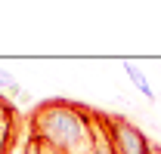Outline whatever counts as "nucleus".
Listing matches in <instances>:
<instances>
[{
  "instance_id": "nucleus-4",
  "label": "nucleus",
  "mask_w": 161,
  "mask_h": 154,
  "mask_svg": "<svg viewBox=\"0 0 161 154\" xmlns=\"http://www.w3.org/2000/svg\"><path fill=\"white\" fill-rule=\"evenodd\" d=\"M90 123H93V136H96V154H118L112 130H108V114L90 108Z\"/></svg>"
},
{
  "instance_id": "nucleus-7",
  "label": "nucleus",
  "mask_w": 161,
  "mask_h": 154,
  "mask_svg": "<svg viewBox=\"0 0 161 154\" xmlns=\"http://www.w3.org/2000/svg\"><path fill=\"white\" fill-rule=\"evenodd\" d=\"M0 93H13V96H28V93H25V90L19 86V80L9 74V71H3V68H0Z\"/></svg>"
},
{
  "instance_id": "nucleus-6",
  "label": "nucleus",
  "mask_w": 161,
  "mask_h": 154,
  "mask_svg": "<svg viewBox=\"0 0 161 154\" xmlns=\"http://www.w3.org/2000/svg\"><path fill=\"white\" fill-rule=\"evenodd\" d=\"M22 154H56L40 136H34L31 130H28V139H25V145H22Z\"/></svg>"
},
{
  "instance_id": "nucleus-5",
  "label": "nucleus",
  "mask_w": 161,
  "mask_h": 154,
  "mask_svg": "<svg viewBox=\"0 0 161 154\" xmlns=\"http://www.w3.org/2000/svg\"><path fill=\"white\" fill-rule=\"evenodd\" d=\"M124 71H127V77H130V83L140 90L146 99H155V93H152V86H149V80H146V74H142L140 68L133 65V62H124Z\"/></svg>"
},
{
  "instance_id": "nucleus-1",
  "label": "nucleus",
  "mask_w": 161,
  "mask_h": 154,
  "mask_svg": "<svg viewBox=\"0 0 161 154\" xmlns=\"http://www.w3.org/2000/svg\"><path fill=\"white\" fill-rule=\"evenodd\" d=\"M28 130L40 136L56 154H96L90 108L71 99H43L34 105Z\"/></svg>"
},
{
  "instance_id": "nucleus-2",
  "label": "nucleus",
  "mask_w": 161,
  "mask_h": 154,
  "mask_svg": "<svg viewBox=\"0 0 161 154\" xmlns=\"http://www.w3.org/2000/svg\"><path fill=\"white\" fill-rule=\"evenodd\" d=\"M108 130H112V139H115L118 154H152L149 139H146L142 130L136 126V123H130L127 117L108 114Z\"/></svg>"
},
{
  "instance_id": "nucleus-3",
  "label": "nucleus",
  "mask_w": 161,
  "mask_h": 154,
  "mask_svg": "<svg viewBox=\"0 0 161 154\" xmlns=\"http://www.w3.org/2000/svg\"><path fill=\"white\" fill-rule=\"evenodd\" d=\"M19 130H22L19 108L6 96H0V154H13L16 142H19Z\"/></svg>"
}]
</instances>
